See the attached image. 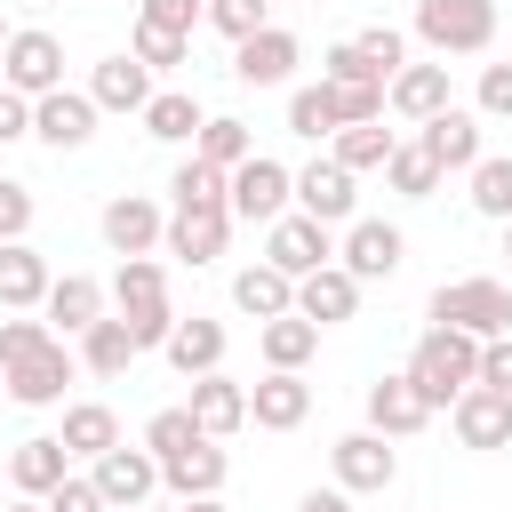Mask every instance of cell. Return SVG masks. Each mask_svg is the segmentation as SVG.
Segmentation results:
<instances>
[{
	"mask_svg": "<svg viewBox=\"0 0 512 512\" xmlns=\"http://www.w3.org/2000/svg\"><path fill=\"white\" fill-rule=\"evenodd\" d=\"M408 376H416V392H424L432 408H456V400L480 384V336H464V328H424L416 352H408Z\"/></svg>",
	"mask_w": 512,
	"mask_h": 512,
	"instance_id": "6da1fadb",
	"label": "cell"
},
{
	"mask_svg": "<svg viewBox=\"0 0 512 512\" xmlns=\"http://www.w3.org/2000/svg\"><path fill=\"white\" fill-rule=\"evenodd\" d=\"M432 328H464V336H512V288L504 280H440L432 288Z\"/></svg>",
	"mask_w": 512,
	"mask_h": 512,
	"instance_id": "7a4b0ae2",
	"label": "cell"
},
{
	"mask_svg": "<svg viewBox=\"0 0 512 512\" xmlns=\"http://www.w3.org/2000/svg\"><path fill=\"white\" fill-rule=\"evenodd\" d=\"M416 40L432 56H480L496 40V0H416Z\"/></svg>",
	"mask_w": 512,
	"mask_h": 512,
	"instance_id": "3957f363",
	"label": "cell"
},
{
	"mask_svg": "<svg viewBox=\"0 0 512 512\" xmlns=\"http://www.w3.org/2000/svg\"><path fill=\"white\" fill-rule=\"evenodd\" d=\"M264 264H272V272H288V280H312L320 264H336V224H320V216L288 208L280 224H264Z\"/></svg>",
	"mask_w": 512,
	"mask_h": 512,
	"instance_id": "277c9868",
	"label": "cell"
},
{
	"mask_svg": "<svg viewBox=\"0 0 512 512\" xmlns=\"http://www.w3.org/2000/svg\"><path fill=\"white\" fill-rule=\"evenodd\" d=\"M296 208V168H280V160H240L232 168V224H280Z\"/></svg>",
	"mask_w": 512,
	"mask_h": 512,
	"instance_id": "5b68a950",
	"label": "cell"
},
{
	"mask_svg": "<svg viewBox=\"0 0 512 512\" xmlns=\"http://www.w3.org/2000/svg\"><path fill=\"white\" fill-rule=\"evenodd\" d=\"M328 472H336L344 496H384V488L400 480V456H392L384 432H344V440L328 448Z\"/></svg>",
	"mask_w": 512,
	"mask_h": 512,
	"instance_id": "8992f818",
	"label": "cell"
},
{
	"mask_svg": "<svg viewBox=\"0 0 512 512\" xmlns=\"http://www.w3.org/2000/svg\"><path fill=\"white\" fill-rule=\"evenodd\" d=\"M0 88H16V96H56L64 88V40L56 32H16L8 40V56H0Z\"/></svg>",
	"mask_w": 512,
	"mask_h": 512,
	"instance_id": "52a82bcc",
	"label": "cell"
},
{
	"mask_svg": "<svg viewBox=\"0 0 512 512\" xmlns=\"http://www.w3.org/2000/svg\"><path fill=\"white\" fill-rule=\"evenodd\" d=\"M96 224H104V248H112V256H152V248L168 240V216H160V200H144V192H112Z\"/></svg>",
	"mask_w": 512,
	"mask_h": 512,
	"instance_id": "ba28073f",
	"label": "cell"
},
{
	"mask_svg": "<svg viewBox=\"0 0 512 512\" xmlns=\"http://www.w3.org/2000/svg\"><path fill=\"white\" fill-rule=\"evenodd\" d=\"M88 480L104 488V504H112V512H120V504H128V512H144V504H152V488H160V456L120 440V448H104V456H96V472H88Z\"/></svg>",
	"mask_w": 512,
	"mask_h": 512,
	"instance_id": "9c48e42d",
	"label": "cell"
},
{
	"mask_svg": "<svg viewBox=\"0 0 512 512\" xmlns=\"http://www.w3.org/2000/svg\"><path fill=\"white\" fill-rule=\"evenodd\" d=\"M296 64H304V40H296L288 24H264L256 40L232 48V80H240V88H280Z\"/></svg>",
	"mask_w": 512,
	"mask_h": 512,
	"instance_id": "30bf717a",
	"label": "cell"
},
{
	"mask_svg": "<svg viewBox=\"0 0 512 512\" xmlns=\"http://www.w3.org/2000/svg\"><path fill=\"white\" fill-rule=\"evenodd\" d=\"M400 256H408V240H400V224H376V216H360L344 240H336V264L368 288V280H392L400 272Z\"/></svg>",
	"mask_w": 512,
	"mask_h": 512,
	"instance_id": "8fae6325",
	"label": "cell"
},
{
	"mask_svg": "<svg viewBox=\"0 0 512 512\" xmlns=\"http://www.w3.org/2000/svg\"><path fill=\"white\" fill-rule=\"evenodd\" d=\"M424 424H432V400L416 392V376H408V368L368 384V432H384V440H416Z\"/></svg>",
	"mask_w": 512,
	"mask_h": 512,
	"instance_id": "7c38bea8",
	"label": "cell"
},
{
	"mask_svg": "<svg viewBox=\"0 0 512 512\" xmlns=\"http://www.w3.org/2000/svg\"><path fill=\"white\" fill-rule=\"evenodd\" d=\"M32 136H40L48 152H80V144L96 136V96H88V88L40 96V104H32Z\"/></svg>",
	"mask_w": 512,
	"mask_h": 512,
	"instance_id": "4fadbf2b",
	"label": "cell"
},
{
	"mask_svg": "<svg viewBox=\"0 0 512 512\" xmlns=\"http://www.w3.org/2000/svg\"><path fill=\"white\" fill-rule=\"evenodd\" d=\"M64 480H72V448H64L56 432H32V440L8 448V488H16V496H56Z\"/></svg>",
	"mask_w": 512,
	"mask_h": 512,
	"instance_id": "5bb4252c",
	"label": "cell"
},
{
	"mask_svg": "<svg viewBox=\"0 0 512 512\" xmlns=\"http://www.w3.org/2000/svg\"><path fill=\"white\" fill-rule=\"evenodd\" d=\"M416 144H424V152L440 160V176H448V168H464V176H472V168L488 160V136H480V112H464V104H448L440 120H424V136H416Z\"/></svg>",
	"mask_w": 512,
	"mask_h": 512,
	"instance_id": "9a60e30c",
	"label": "cell"
},
{
	"mask_svg": "<svg viewBox=\"0 0 512 512\" xmlns=\"http://www.w3.org/2000/svg\"><path fill=\"white\" fill-rule=\"evenodd\" d=\"M224 240H232V208H168V240L160 248L176 264H216Z\"/></svg>",
	"mask_w": 512,
	"mask_h": 512,
	"instance_id": "2e32d148",
	"label": "cell"
},
{
	"mask_svg": "<svg viewBox=\"0 0 512 512\" xmlns=\"http://www.w3.org/2000/svg\"><path fill=\"white\" fill-rule=\"evenodd\" d=\"M304 416H312V384H304V376L264 368V376L248 384V424H264V432H296Z\"/></svg>",
	"mask_w": 512,
	"mask_h": 512,
	"instance_id": "e0dca14e",
	"label": "cell"
},
{
	"mask_svg": "<svg viewBox=\"0 0 512 512\" xmlns=\"http://www.w3.org/2000/svg\"><path fill=\"white\" fill-rule=\"evenodd\" d=\"M0 376H8V400H16V408H56L64 384H72V352H64V344H40L32 360H16V368H0Z\"/></svg>",
	"mask_w": 512,
	"mask_h": 512,
	"instance_id": "ac0fdd59",
	"label": "cell"
},
{
	"mask_svg": "<svg viewBox=\"0 0 512 512\" xmlns=\"http://www.w3.org/2000/svg\"><path fill=\"white\" fill-rule=\"evenodd\" d=\"M48 288H56L48 256H40L32 240H8V248H0V312H40Z\"/></svg>",
	"mask_w": 512,
	"mask_h": 512,
	"instance_id": "d6986e66",
	"label": "cell"
},
{
	"mask_svg": "<svg viewBox=\"0 0 512 512\" xmlns=\"http://www.w3.org/2000/svg\"><path fill=\"white\" fill-rule=\"evenodd\" d=\"M88 96H96V112H136V120H144V104H152L160 88H152V72L120 48V56H104V64L88 72Z\"/></svg>",
	"mask_w": 512,
	"mask_h": 512,
	"instance_id": "ffe728a7",
	"label": "cell"
},
{
	"mask_svg": "<svg viewBox=\"0 0 512 512\" xmlns=\"http://www.w3.org/2000/svg\"><path fill=\"white\" fill-rule=\"evenodd\" d=\"M384 104H392L400 120H416V128H424V120H440V112L456 104V96H448V64H400V72H392V88H384Z\"/></svg>",
	"mask_w": 512,
	"mask_h": 512,
	"instance_id": "44dd1931",
	"label": "cell"
},
{
	"mask_svg": "<svg viewBox=\"0 0 512 512\" xmlns=\"http://www.w3.org/2000/svg\"><path fill=\"white\" fill-rule=\"evenodd\" d=\"M352 168L344 160H312V168H296V208L304 216H320V224H352Z\"/></svg>",
	"mask_w": 512,
	"mask_h": 512,
	"instance_id": "7402d4cb",
	"label": "cell"
},
{
	"mask_svg": "<svg viewBox=\"0 0 512 512\" xmlns=\"http://www.w3.org/2000/svg\"><path fill=\"white\" fill-rule=\"evenodd\" d=\"M184 408H192V424H200L208 440H232V432L248 424V384H232L224 368H216V376H192V400H184Z\"/></svg>",
	"mask_w": 512,
	"mask_h": 512,
	"instance_id": "603a6c76",
	"label": "cell"
},
{
	"mask_svg": "<svg viewBox=\"0 0 512 512\" xmlns=\"http://www.w3.org/2000/svg\"><path fill=\"white\" fill-rule=\"evenodd\" d=\"M224 472H232V456H224L216 440H192L184 456H168V464H160V488H168L176 504H200V496H216V488H224Z\"/></svg>",
	"mask_w": 512,
	"mask_h": 512,
	"instance_id": "cb8c5ba5",
	"label": "cell"
},
{
	"mask_svg": "<svg viewBox=\"0 0 512 512\" xmlns=\"http://www.w3.org/2000/svg\"><path fill=\"white\" fill-rule=\"evenodd\" d=\"M448 416H456V440H464V448H512V392L472 384Z\"/></svg>",
	"mask_w": 512,
	"mask_h": 512,
	"instance_id": "d4e9b609",
	"label": "cell"
},
{
	"mask_svg": "<svg viewBox=\"0 0 512 512\" xmlns=\"http://www.w3.org/2000/svg\"><path fill=\"white\" fill-rule=\"evenodd\" d=\"M296 312H304L312 328H336V320L360 312V280H352L344 264H320L312 280H296Z\"/></svg>",
	"mask_w": 512,
	"mask_h": 512,
	"instance_id": "484cf974",
	"label": "cell"
},
{
	"mask_svg": "<svg viewBox=\"0 0 512 512\" xmlns=\"http://www.w3.org/2000/svg\"><path fill=\"white\" fill-rule=\"evenodd\" d=\"M232 304L264 328V320H288L296 312V280L288 272H272V264H248V272H232Z\"/></svg>",
	"mask_w": 512,
	"mask_h": 512,
	"instance_id": "4316f807",
	"label": "cell"
},
{
	"mask_svg": "<svg viewBox=\"0 0 512 512\" xmlns=\"http://www.w3.org/2000/svg\"><path fill=\"white\" fill-rule=\"evenodd\" d=\"M168 368L192 384V376H216L224 368V320H176V336H168Z\"/></svg>",
	"mask_w": 512,
	"mask_h": 512,
	"instance_id": "83f0119b",
	"label": "cell"
},
{
	"mask_svg": "<svg viewBox=\"0 0 512 512\" xmlns=\"http://www.w3.org/2000/svg\"><path fill=\"white\" fill-rule=\"evenodd\" d=\"M112 296H120V320L168 312V272H160V256H120V272H112Z\"/></svg>",
	"mask_w": 512,
	"mask_h": 512,
	"instance_id": "f1b7e54d",
	"label": "cell"
},
{
	"mask_svg": "<svg viewBox=\"0 0 512 512\" xmlns=\"http://www.w3.org/2000/svg\"><path fill=\"white\" fill-rule=\"evenodd\" d=\"M40 312H48V328H64V336H88V328L104 320V288H96L88 272H64V280L48 288V304H40Z\"/></svg>",
	"mask_w": 512,
	"mask_h": 512,
	"instance_id": "f546056e",
	"label": "cell"
},
{
	"mask_svg": "<svg viewBox=\"0 0 512 512\" xmlns=\"http://www.w3.org/2000/svg\"><path fill=\"white\" fill-rule=\"evenodd\" d=\"M256 352H264V368H288V376H304V360L320 352V328H312L304 312H288V320H264V328H256Z\"/></svg>",
	"mask_w": 512,
	"mask_h": 512,
	"instance_id": "4dcf8cb0",
	"label": "cell"
},
{
	"mask_svg": "<svg viewBox=\"0 0 512 512\" xmlns=\"http://www.w3.org/2000/svg\"><path fill=\"white\" fill-rule=\"evenodd\" d=\"M56 440H64L72 456H88V464H96L104 448H120V416H112L104 400H72V408H64V432H56Z\"/></svg>",
	"mask_w": 512,
	"mask_h": 512,
	"instance_id": "1f68e13d",
	"label": "cell"
},
{
	"mask_svg": "<svg viewBox=\"0 0 512 512\" xmlns=\"http://www.w3.org/2000/svg\"><path fill=\"white\" fill-rule=\"evenodd\" d=\"M200 128H208V112H200L184 88H160V96L144 104V136H160V144H200Z\"/></svg>",
	"mask_w": 512,
	"mask_h": 512,
	"instance_id": "d6a6232c",
	"label": "cell"
},
{
	"mask_svg": "<svg viewBox=\"0 0 512 512\" xmlns=\"http://www.w3.org/2000/svg\"><path fill=\"white\" fill-rule=\"evenodd\" d=\"M168 200H176V208H232V176H224L216 160L192 152V160L168 176Z\"/></svg>",
	"mask_w": 512,
	"mask_h": 512,
	"instance_id": "836d02e7",
	"label": "cell"
},
{
	"mask_svg": "<svg viewBox=\"0 0 512 512\" xmlns=\"http://www.w3.org/2000/svg\"><path fill=\"white\" fill-rule=\"evenodd\" d=\"M384 184H392L400 200H432V192H440V160H432V152H424V144L408 136V144H400V152L384 160Z\"/></svg>",
	"mask_w": 512,
	"mask_h": 512,
	"instance_id": "e575fe53",
	"label": "cell"
},
{
	"mask_svg": "<svg viewBox=\"0 0 512 512\" xmlns=\"http://www.w3.org/2000/svg\"><path fill=\"white\" fill-rule=\"evenodd\" d=\"M200 160H216L224 176L240 168V160H256V136H248V120H232V112H216L208 128H200V144H192Z\"/></svg>",
	"mask_w": 512,
	"mask_h": 512,
	"instance_id": "d590c367",
	"label": "cell"
},
{
	"mask_svg": "<svg viewBox=\"0 0 512 512\" xmlns=\"http://www.w3.org/2000/svg\"><path fill=\"white\" fill-rule=\"evenodd\" d=\"M392 152H400V136H392L384 120H368V128H336V152H328V160H344V168L360 176V168H384Z\"/></svg>",
	"mask_w": 512,
	"mask_h": 512,
	"instance_id": "8d00e7d4",
	"label": "cell"
},
{
	"mask_svg": "<svg viewBox=\"0 0 512 512\" xmlns=\"http://www.w3.org/2000/svg\"><path fill=\"white\" fill-rule=\"evenodd\" d=\"M80 360H88L96 376H128V360H136V336H128V320H96V328L80 336Z\"/></svg>",
	"mask_w": 512,
	"mask_h": 512,
	"instance_id": "74e56055",
	"label": "cell"
},
{
	"mask_svg": "<svg viewBox=\"0 0 512 512\" xmlns=\"http://www.w3.org/2000/svg\"><path fill=\"white\" fill-rule=\"evenodd\" d=\"M472 208H480L488 224H512V152H488V160L472 168Z\"/></svg>",
	"mask_w": 512,
	"mask_h": 512,
	"instance_id": "f35d334b",
	"label": "cell"
},
{
	"mask_svg": "<svg viewBox=\"0 0 512 512\" xmlns=\"http://www.w3.org/2000/svg\"><path fill=\"white\" fill-rule=\"evenodd\" d=\"M288 128H296V136H312V144H320V136H336V128H344L336 88H296V96H288Z\"/></svg>",
	"mask_w": 512,
	"mask_h": 512,
	"instance_id": "ab89813d",
	"label": "cell"
},
{
	"mask_svg": "<svg viewBox=\"0 0 512 512\" xmlns=\"http://www.w3.org/2000/svg\"><path fill=\"white\" fill-rule=\"evenodd\" d=\"M192 440H208V432H200V424H192V408H160V416H152V424H144V448H152V456H160V464H168V456H184V448H192Z\"/></svg>",
	"mask_w": 512,
	"mask_h": 512,
	"instance_id": "60d3db41",
	"label": "cell"
},
{
	"mask_svg": "<svg viewBox=\"0 0 512 512\" xmlns=\"http://www.w3.org/2000/svg\"><path fill=\"white\" fill-rule=\"evenodd\" d=\"M208 24L240 48V40H256V32L272 24V0H208Z\"/></svg>",
	"mask_w": 512,
	"mask_h": 512,
	"instance_id": "b9f144b4",
	"label": "cell"
},
{
	"mask_svg": "<svg viewBox=\"0 0 512 512\" xmlns=\"http://www.w3.org/2000/svg\"><path fill=\"white\" fill-rule=\"evenodd\" d=\"M352 48H360V64H368L376 80H392V72L408 64V40H400L392 24H368V32H352Z\"/></svg>",
	"mask_w": 512,
	"mask_h": 512,
	"instance_id": "7bdbcfd3",
	"label": "cell"
},
{
	"mask_svg": "<svg viewBox=\"0 0 512 512\" xmlns=\"http://www.w3.org/2000/svg\"><path fill=\"white\" fill-rule=\"evenodd\" d=\"M128 56H136L144 72H176V64L192 56V40H184V32H152V24H136V48H128Z\"/></svg>",
	"mask_w": 512,
	"mask_h": 512,
	"instance_id": "ee69618b",
	"label": "cell"
},
{
	"mask_svg": "<svg viewBox=\"0 0 512 512\" xmlns=\"http://www.w3.org/2000/svg\"><path fill=\"white\" fill-rule=\"evenodd\" d=\"M136 24L184 32V40H192V24H208V0H136Z\"/></svg>",
	"mask_w": 512,
	"mask_h": 512,
	"instance_id": "f6af8a7d",
	"label": "cell"
},
{
	"mask_svg": "<svg viewBox=\"0 0 512 512\" xmlns=\"http://www.w3.org/2000/svg\"><path fill=\"white\" fill-rule=\"evenodd\" d=\"M40 344H56V328H48V320H24V312H16V320H0V368L32 360Z\"/></svg>",
	"mask_w": 512,
	"mask_h": 512,
	"instance_id": "bcb514c9",
	"label": "cell"
},
{
	"mask_svg": "<svg viewBox=\"0 0 512 512\" xmlns=\"http://www.w3.org/2000/svg\"><path fill=\"white\" fill-rule=\"evenodd\" d=\"M32 208H40V200H32V184H16V176H0V248L32 232Z\"/></svg>",
	"mask_w": 512,
	"mask_h": 512,
	"instance_id": "7dc6e473",
	"label": "cell"
},
{
	"mask_svg": "<svg viewBox=\"0 0 512 512\" xmlns=\"http://www.w3.org/2000/svg\"><path fill=\"white\" fill-rule=\"evenodd\" d=\"M320 80H328V88H368L376 72L360 64V48H352V40H336V48L320 56ZM384 88H392V80H384Z\"/></svg>",
	"mask_w": 512,
	"mask_h": 512,
	"instance_id": "c3c4849f",
	"label": "cell"
},
{
	"mask_svg": "<svg viewBox=\"0 0 512 512\" xmlns=\"http://www.w3.org/2000/svg\"><path fill=\"white\" fill-rule=\"evenodd\" d=\"M480 120H512V64H480Z\"/></svg>",
	"mask_w": 512,
	"mask_h": 512,
	"instance_id": "681fc988",
	"label": "cell"
},
{
	"mask_svg": "<svg viewBox=\"0 0 512 512\" xmlns=\"http://www.w3.org/2000/svg\"><path fill=\"white\" fill-rule=\"evenodd\" d=\"M40 504H48V512H112V504H104V488H96V480H80V472H72L56 496H40Z\"/></svg>",
	"mask_w": 512,
	"mask_h": 512,
	"instance_id": "f907efd6",
	"label": "cell"
},
{
	"mask_svg": "<svg viewBox=\"0 0 512 512\" xmlns=\"http://www.w3.org/2000/svg\"><path fill=\"white\" fill-rule=\"evenodd\" d=\"M480 384L488 392H512V336H488L480 344Z\"/></svg>",
	"mask_w": 512,
	"mask_h": 512,
	"instance_id": "816d5d0a",
	"label": "cell"
},
{
	"mask_svg": "<svg viewBox=\"0 0 512 512\" xmlns=\"http://www.w3.org/2000/svg\"><path fill=\"white\" fill-rule=\"evenodd\" d=\"M16 136H32V96L0 88V144H16Z\"/></svg>",
	"mask_w": 512,
	"mask_h": 512,
	"instance_id": "f5cc1de1",
	"label": "cell"
},
{
	"mask_svg": "<svg viewBox=\"0 0 512 512\" xmlns=\"http://www.w3.org/2000/svg\"><path fill=\"white\" fill-rule=\"evenodd\" d=\"M296 512H352V496L344 488H312V496H296Z\"/></svg>",
	"mask_w": 512,
	"mask_h": 512,
	"instance_id": "db71d44e",
	"label": "cell"
},
{
	"mask_svg": "<svg viewBox=\"0 0 512 512\" xmlns=\"http://www.w3.org/2000/svg\"><path fill=\"white\" fill-rule=\"evenodd\" d=\"M8 512H48V504H40V496H16V504H8Z\"/></svg>",
	"mask_w": 512,
	"mask_h": 512,
	"instance_id": "11a10c76",
	"label": "cell"
},
{
	"mask_svg": "<svg viewBox=\"0 0 512 512\" xmlns=\"http://www.w3.org/2000/svg\"><path fill=\"white\" fill-rule=\"evenodd\" d=\"M184 512H224V504H216V496H200V504H184Z\"/></svg>",
	"mask_w": 512,
	"mask_h": 512,
	"instance_id": "9f6ffc18",
	"label": "cell"
},
{
	"mask_svg": "<svg viewBox=\"0 0 512 512\" xmlns=\"http://www.w3.org/2000/svg\"><path fill=\"white\" fill-rule=\"evenodd\" d=\"M8 40H16V32H8V24H0V56H8Z\"/></svg>",
	"mask_w": 512,
	"mask_h": 512,
	"instance_id": "6f0895ef",
	"label": "cell"
},
{
	"mask_svg": "<svg viewBox=\"0 0 512 512\" xmlns=\"http://www.w3.org/2000/svg\"><path fill=\"white\" fill-rule=\"evenodd\" d=\"M504 256H512V224H504Z\"/></svg>",
	"mask_w": 512,
	"mask_h": 512,
	"instance_id": "680465c9",
	"label": "cell"
},
{
	"mask_svg": "<svg viewBox=\"0 0 512 512\" xmlns=\"http://www.w3.org/2000/svg\"><path fill=\"white\" fill-rule=\"evenodd\" d=\"M152 512H184V504H152Z\"/></svg>",
	"mask_w": 512,
	"mask_h": 512,
	"instance_id": "91938a15",
	"label": "cell"
},
{
	"mask_svg": "<svg viewBox=\"0 0 512 512\" xmlns=\"http://www.w3.org/2000/svg\"><path fill=\"white\" fill-rule=\"evenodd\" d=\"M0 400H8V376H0Z\"/></svg>",
	"mask_w": 512,
	"mask_h": 512,
	"instance_id": "94428289",
	"label": "cell"
},
{
	"mask_svg": "<svg viewBox=\"0 0 512 512\" xmlns=\"http://www.w3.org/2000/svg\"><path fill=\"white\" fill-rule=\"evenodd\" d=\"M272 8H280V0H272Z\"/></svg>",
	"mask_w": 512,
	"mask_h": 512,
	"instance_id": "6125c7cd",
	"label": "cell"
}]
</instances>
